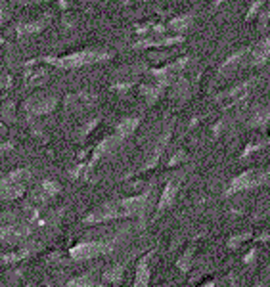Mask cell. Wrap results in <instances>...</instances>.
I'll return each mask as SVG.
<instances>
[{"mask_svg": "<svg viewBox=\"0 0 270 287\" xmlns=\"http://www.w3.org/2000/svg\"><path fill=\"white\" fill-rule=\"evenodd\" d=\"M148 199H150V190H146V191H142L140 195H134V197H127V199H119V201H109V203L102 205L100 209L92 211L83 222H85V224H100V222L113 220V218L136 216V215H140L142 209L148 205Z\"/></svg>", "mask_w": 270, "mask_h": 287, "instance_id": "1", "label": "cell"}, {"mask_svg": "<svg viewBox=\"0 0 270 287\" xmlns=\"http://www.w3.org/2000/svg\"><path fill=\"white\" fill-rule=\"evenodd\" d=\"M108 57H111V54L104 52V50H85V52H75V54L61 57H44V61H48L56 67H61V69H77V67H83V65L104 61Z\"/></svg>", "mask_w": 270, "mask_h": 287, "instance_id": "2", "label": "cell"}, {"mask_svg": "<svg viewBox=\"0 0 270 287\" xmlns=\"http://www.w3.org/2000/svg\"><path fill=\"white\" fill-rule=\"evenodd\" d=\"M119 238H113L109 241H85V243H79L69 249V257L73 260H88V258H94L104 253H109L115 247Z\"/></svg>", "mask_w": 270, "mask_h": 287, "instance_id": "3", "label": "cell"}, {"mask_svg": "<svg viewBox=\"0 0 270 287\" xmlns=\"http://www.w3.org/2000/svg\"><path fill=\"white\" fill-rule=\"evenodd\" d=\"M269 178H270V172L267 171H257V169L245 171L232 180V184L226 190V195H234V193L243 191V190H251V188L255 186H261V184L269 182Z\"/></svg>", "mask_w": 270, "mask_h": 287, "instance_id": "4", "label": "cell"}, {"mask_svg": "<svg viewBox=\"0 0 270 287\" xmlns=\"http://www.w3.org/2000/svg\"><path fill=\"white\" fill-rule=\"evenodd\" d=\"M56 103H57L56 96H50V94H35V96H31L25 101V111L29 115H37L39 117V115L54 111Z\"/></svg>", "mask_w": 270, "mask_h": 287, "instance_id": "5", "label": "cell"}, {"mask_svg": "<svg viewBox=\"0 0 270 287\" xmlns=\"http://www.w3.org/2000/svg\"><path fill=\"white\" fill-rule=\"evenodd\" d=\"M251 86H253V81H247V83H242L240 86H236V88L224 92L222 96L216 98L218 105H222V107H234L238 101H242L247 96V92L251 90Z\"/></svg>", "mask_w": 270, "mask_h": 287, "instance_id": "6", "label": "cell"}, {"mask_svg": "<svg viewBox=\"0 0 270 287\" xmlns=\"http://www.w3.org/2000/svg\"><path fill=\"white\" fill-rule=\"evenodd\" d=\"M154 257V251H150L146 257L140 258L138 266H136V276H134V286L132 287H148L150 286V258Z\"/></svg>", "mask_w": 270, "mask_h": 287, "instance_id": "7", "label": "cell"}, {"mask_svg": "<svg viewBox=\"0 0 270 287\" xmlns=\"http://www.w3.org/2000/svg\"><path fill=\"white\" fill-rule=\"evenodd\" d=\"M270 57V39H265L249 50V63L251 65H261Z\"/></svg>", "mask_w": 270, "mask_h": 287, "instance_id": "8", "label": "cell"}, {"mask_svg": "<svg viewBox=\"0 0 270 287\" xmlns=\"http://www.w3.org/2000/svg\"><path fill=\"white\" fill-rule=\"evenodd\" d=\"M169 138H171V132L167 130L165 134H161L159 136V140H157L156 147H154V151H152V155H150V159L146 161V165H144V171H148V169H154L157 165V161H159V157L163 155V151H165V147H167V144H169Z\"/></svg>", "mask_w": 270, "mask_h": 287, "instance_id": "9", "label": "cell"}, {"mask_svg": "<svg viewBox=\"0 0 270 287\" xmlns=\"http://www.w3.org/2000/svg\"><path fill=\"white\" fill-rule=\"evenodd\" d=\"M176 191H178V180H171L167 186L163 188V193H161L159 203H157V213H161L167 207H171L174 203V197H176Z\"/></svg>", "mask_w": 270, "mask_h": 287, "instance_id": "10", "label": "cell"}, {"mask_svg": "<svg viewBox=\"0 0 270 287\" xmlns=\"http://www.w3.org/2000/svg\"><path fill=\"white\" fill-rule=\"evenodd\" d=\"M92 101H94L92 94H88V92H75V94L65 98V107H69V109H86V107L92 105Z\"/></svg>", "mask_w": 270, "mask_h": 287, "instance_id": "11", "label": "cell"}, {"mask_svg": "<svg viewBox=\"0 0 270 287\" xmlns=\"http://www.w3.org/2000/svg\"><path fill=\"white\" fill-rule=\"evenodd\" d=\"M29 234H31V228L29 226H21V224H17V226H4L2 228V241L15 243V241L27 238Z\"/></svg>", "mask_w": 270, "mask_h": 287, "instance_id": "12", "label": "cell"}, {"mask_svg": "<svg viewBox=\"0 0 270 287\" xmlns=\"http://www.w3.org/2000/svg\"><path fill=\"white\" fill-rule=\"evenodd\" d=\"M245 56H249V50H240L238 54H234V56H230L220 65V71L226 73V75H232L234 71H238L240 67H242V63L245 61Z\"/></svg>", "mask_w": 270, "mask_h": 287, "instance_id": "13", "label": "cell"}, {"mask_svg": "<svg viewBox=\"0 0 270 287\" xmlns=\"http://www.w3.org/2000/svg\"><path fill=\"white\" fill-rule=\"evenodd\" d=\"M31 176V172L27 169H15V171L8 172L2 178V186H10V184H25Z\"/></svg>", "mask_w": 270, "mask_h": 287, "instance_id": "14", "label": "cell"}, {"mask_svg": "<svg viewBox=\"0 0 270 287\" xmlns=\"http://www.w3.org/2000/svg\"><path fill=\"white\" fill-rule=\"evenodd\" d=\"M138 119H123L119 125H117V129H115V134L121 138V140H125V138H128L134 130H136V127H138Z\"/></svg>", "mask_w": 270, "mask_h": 287, "instance_id": "15", "label": "cell"}, {"mask_svg": "<svg viewBox=\"0 0 270 287\" xmlns=\"http://www.w3.org/2000/svg\"><path fill=\"white\" fill-rule=\"evenodd\" d=\"M182 41V37H169V39H150V41H142L138 43V48H150V46H156V48H163V46H171Z\"/></svg>", "mask_w": 270, "mask_h": 287, "instance_id": "16", "label": "cell"}, {"mask_svg": "<svg viewBox=\"0 0 270 287\" xmlns=\"http://www.w3.org/2000/svg\"><path fill=\"white\" fill-rule=\"evenodd\" d=\"M123 270H125V266L123 264H115L111 268H108L106 272H104V282L106 284H119L121 280H123Z\"/></svg>", "mask_w": 270, "mask_h": 287, "instance_id": "17", "label": "cell"}, {"mask_svg": "<svg viewBox=\"0 0 270 287\" xmlns=\"http://www.w3.org/2000/svg\"><path fill=\"white\" fill-rule=\"evenodd\" d=\"M41 195L39 197H46V199H50V197H54V195H57L59 191H61V188H59V184L57 182H54V180H43V184H41Z\"/></svg>", "mask_w": 270, "mask_h": 287, "instance_id": "18", "label": "cell"}, {"mask_svg": "<svg viewBox=\"0 0 270 287\" xmlns=\"http://www.w3.org/2000/svg\"><path fill=\"white\" fill-rule=\"evenodd\" d=\"M269 123H270V107L259 109V111L249 119V125H251V127H263V125H269Z\"/></svg>", "mask_w": 270, "mask_h": 287, "instance_id": "19", "label": "cell"}, {"mask_svg": "<svg viewBox=\"0 0 270 287\" xmlns=\"http://www.w3.org/2000/svg\"><path fill=\"white\" fill-rule=\"evenodd\" d=\"M25 184H10V186H2V197L4 199H15L19 195H23Z\"/></svg>", "mask_w": 270, "mask_h": 287, "instance_id": "20", "label": "cell"}, {"mask_svg": "<svg viewBox=\"0 0 270 287\" xmlns=\"http://www.w3.org/2000/svg\"><path fill=\"white\" fill-rule=\"evenodd\" d=\"M190 23H192V14H184L182 17H174L169 23V29L176 31V33H184L186 29L190 27Z\"/></svg>", "mask_w": 270, "mask_h": 287, "instance_id": "21", "label": "cell"}, {"mask_svg": "<svg viewBox=\"0 0 270 287\" xmlns=\"http://www.w3.org/2000/svg\"><path fill=\"white\" fill-rule=\"evenodd\" d=\"M194 253H196V247H194V245H192L190 249H186V253L180 258H178V262H176L178 270H182V272H188V270H190V266H192V260H194Z\"/></svg>", "mask_w": 270, "mask_h": 287, "instance_id": "22", "label": "cell"}, {"mask_svg": "<svg viewBox=\"0 0 270 287\" xmlns=\"http://www.w3.org/2000/svg\"><path fill=\"white\" fill-rule=\"evenodd\" d=\"M44 25H46V19L31 21V23H25V25H19V35H33V33H39Z\"/></svg>", "mask_w": 270, "mask_h": 287, "instance_id": "23", "label": "cell"}, {"mask_svg": "<svg viewBox=\"0 0 270 287\" xmlns=\"http://www.w3.org/2000/svg\"><path fill=\"white\" fill-rule=\"evenodd\" d=\"M67 287H92V278L90 276H79L67 282Z\"/></svg>", "mask_w": 270, "mask_h": 287, "instance_id": "24", "label": "cell"}, {"mask_svg": "<svg viewBox=\"0 0 270 287\" xmlns=\"http://www.w3.org/2000/svg\"><path fill=\"white\" fill-rule=\"evenodd\" d=\"M247 239H251V234L247 232V234H240V236H232L230 239H228V247L230 249H238L243 241H247Z\"/></svg>", "mask_w": 270, "mask_h": 287, "instance_id": "25", "label": "cell"}, {"mask_svg": "<svg viewBox=\"0 0 270 287\" xmlns=\"http://www.w3.org/2000/svg\"><path fill=\"white\" fill-rule=\"evenodd\" d=\"M182 161H186V153L184 151H176V155H172L171 161H169V167H176V165H180Z\"/></svg>", "mask_w": 270, "mask_h": 287, "instance_id": "26", "label": "cell"}, {"mask_svg": "<svg viewBox=\"0 0 270 287\" xmlns=\"http://www.w3.org/2000/svg\"><path fill=\"white\" fill-rule=\"evenodd\" d=\"M98 123H100V119H92V121H88V125H86L85 129H81V136H86V134H88L90 130L94 129Z\"/></svg>", "mask_w": 270, "mask_h": 287, "instance_id": "27", "label": "cell"}, {"mask_svg": "<svg viewBox=\"0 0 270 287\" xmlns=\"http://www.w3.org/2000/svg\"><path fill=\"white\" fill-rule=\"evenodd\" d=\"M265 2H267V0H255V2H253V6L249 8V17H253V15H255L257 12H259V8H261V6L265 4Z\"/></svg>", "mask_w": 270, "mask_h": 287, "instance_id": "28", "label": "cell"}, {"mask_svg": "<svg viewBox=\"0 0 270 287\" xmlns=\"http://www.w3.org/2000/svg\"><path fill=\"white\" fill-rule=\"evenodd\" d=\"M255 257H257V249H251V251L243 257V264H251V262L255 260Z\"/></svg>", "mask_w": 270, "mask_h": 287, "instance_id": "29", "label": "cell"}, {"mask_svg": "<svg viewBox=\"0 0 270 287\" xmlns=\"http://www.w3.org/2000/svg\"><path fill=\"white\" fill-rule=\"evenodd\" d=\"M257 239H259V241H270V234H261Z\"/></svg>", "mask_w": 270, "mask_h": 287, "instance_id": "30", "label": "cell"}, {"mask_svg": "<svg viewBox=\"0 0 270 287\" xmlns=\"http://www.w3.org/2000/svg\"><path fill=\"white\" fill-rule=\"evenodd\" d=\"M201 287H216V284H215L213 280H211V282H207V284H203V286Z\"/></svg>", "mask_w": 270, "mask_h": 287, "instance_id": "31", "label": "cell"}, {"mask_svg": "<svg viewBox=\"0 0 270 287\" xmlns=\"http://www.w3.org/2000/svg\"><path fill=\"white\" fill-rule=\"evenodd\" d=\"M253 287H267V286H263V284H257V286H253Z\"/></svg>", "mask_w": 270, "mask_h": 287, "instance_id": "32", "label": "cell"}, {"mask_svg": "<svg viewBox=\"0 0 270 287\" xmlns=\"http://www.w3.org/2000/svg\"><path fill=\"white\" fill-rule=\"evenodd\" d=\"M96 287H106V286H96Z\"/></svg>", "mask_w": 270, "mask_h": 287, "instance_id": "33", "label": "cell"}, {"mask_svg": "<svg viewBox=\"0 0 270 287\" xmlns=\"http://www.w3.org/2000/svg\"><path fill=\"white\" fill-rule=\"evenodd\" d=\"M37 2H43V0H37Z\"/></svg>", "mask_w": 270, "mask_h": 287, "instance_id": "34", "label": "cell"}, {"mask_svg": "<svg viewBox=\"0 0 270 287\" xmlns=\"http://www.w3.org/2000/svg\"><path fill=\"white\" fill-rule=\"evenodd\" d=\"M44 287H50V286H44Z\"/></svg>", "mask_w": 270, "mask_h": 287, "instance_id": "35", "label": "cell"}]
</instances>
